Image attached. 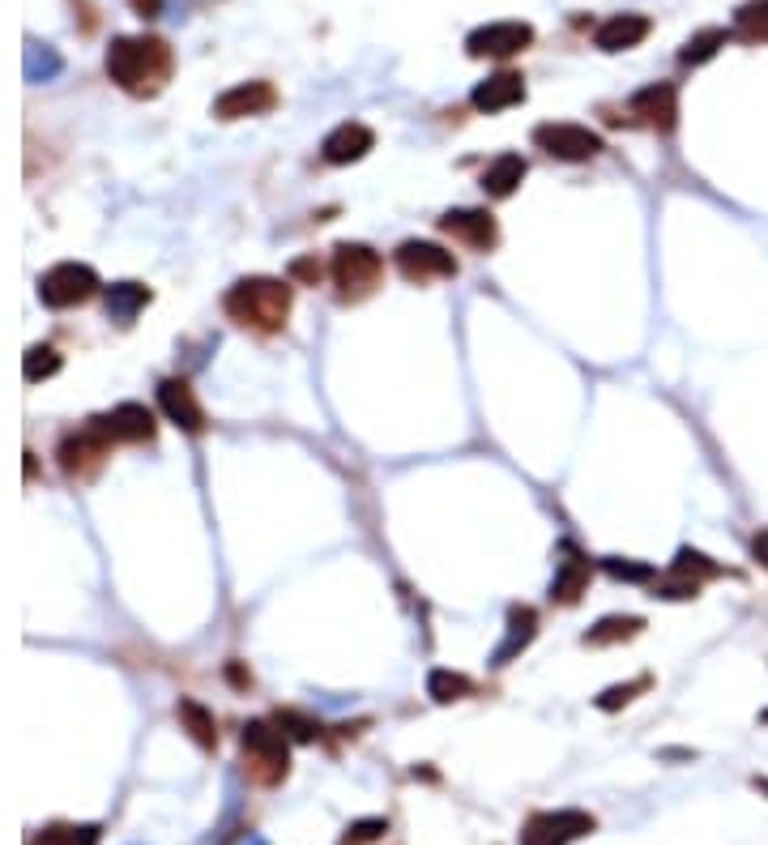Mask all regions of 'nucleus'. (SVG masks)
<instances>
[{
  "instance_id": "6e6552de",
  "label": "nucleus",
  "mask_w": 768,
  "mask_h": 845,
  "mask_svg": "<svg viewBox=\"0 0 768 845\" xmlns=\"http://www.w3.org/2000/svg\"><path fill=\"white\" fill-rule=\"evenodd\" d=\"M534 146L546 150L551 158H560V162H589V158L602 154V137L594 128H585V124H564L560 120V124H538Z\"/></svg>"
},
{
  "instance_id": "a211bd4d",
  "label": "nucleus",
  "mask_w": 768,
  "mask_h": 845,
  "mask_svg": "<svg viewBox=\"0 0 768 845\" xmlns=\"http://www.w3.org/2000/svg\"><path fill=\"white\" fill-rule=\"evenodd\" d=\"M99 422L108 427L112 440H124V444L154 440V415L142 406V402H120L112 415H99Z\"/></svg>"
},
{
  "instance_id": "58836bf2",
  "label": "nucleus",
  "mask_w": 768,
  "mask_h": 845,
  "mask_svg": "<svg viewBox=\"0 0 768 845\" xmlns=\"http://www.w3.org/2000/svg\"><path fill=\"white\" fill-rule=\"evenodd\" d=\"M752 551H756V560H760V564H765V568H768V530H765V534H756V542H752Z\"/></svg>"
},
{
  "instance_id": "4be33fe9",
  "label": "nucleus",
  "mask_w": 768,
  "mask_h": 845,
  "mask_svg": "<svg viewBox=\"0 0 768 845\" xmlns=\"http://www.w3.org/2000/svg\"><path fill=\"white\" fill-rule=\"evenodd\" d=\"M641 628H645V619H641V615H607V619H598V623L585 632V645H594V650H602V645H619V641L641 636Z\"/></svg>"
},
{
  "instance_id": "1a4fd4ad",
  "label": "nucleus",
  "mask_w": 768,
  "mask_h": 845,
  "mask_svg": "<svg viewBox=\"0 0 768 845\" xmlns=\"http://www.w3.org/2000/svg\"><path fill=\"white\" fill-rule=\"evenodd\" d=\"M534 43V26L530 22H487V26H478L474 35L465 38V52L470 56H492V60H508V56H517V52H526Z\"/></svg>"
},
{
  "instance_id": "2f4dec72",
  "label": "nucleus",
  "mask_w": 768,
  "mask_h": 845,
  "mask_svg": "<svg viewBox=\"0 0 768 845\" xmlns=\"http://www.w3.org/2000/svg\"><path fill=\"white\" fill-rule=\"evenodd\" d=\"M653 594H657V598H670V602H679V598H696V594H700V581H691V576L670 568L666 576H657V581H653Z\"/></svg>"
},
{
  "instance_id": "412c9836",
  "label": "nucleus",
  "mask_w": 768,
  "mask_h": 845,
  "mask_svg": "<svg viewBox=\"0 0 768 845\" xmlns=\"http://www.w3.org/2000/svg\"><path fill=\"white\" fill-rule=\"evenodd\" d=\"M534 636H538L534 607H512V611H508V636H504V645L496 650V666L512 662L521 650H530V641H534Z\"/></svg>"
},
{
  "instance_id": "cd10ccee",
  "label": "nucleus",
  "mask_w": 768,
  "mask_h": 845,
  "mask_svg": "<svg viewBox=\"0 0 768 845\" xmlns=\"http://www.w3.org/2000/svg\"><path fill=\"white\" fill-rule=\"evenodd\" d=\"M26 81H52L60 74V56L47 47V43H26Z\"/></svg>"
},
{
  "instance_id": "ea45409f",
  "label": "nucleus",
  "mask_w": 768,
  "mask_h": 845,
  "mask_svg": "<svg viewBox=\"0 0 768 845\" xmlns=\"http://www.w3.org/2000/svg\"><path fill=\"white\" fill-rule=\"evenodd\" d=\"M35 845H60V842H56V837H52V833H43V842H35Z\"/></svg>"
},
{
  "instance_id": "ddd939ff",
  "label": "nucleus",
  "mask_w": 768,
  "mask_h": 845,
  "mask_svg": "<svg viewBox=\"0 0 768 845\" xmlns=\"http://www.w3.org/2000/svg\"><path fill=\"white\" fill-rule=\"evenodd\" d=\"M632 115L641 124H650L657 133H670L675 128V115H679V99H675V86L670 81H653L645 90L632 94Z\"/></svg>"
},
{
  "instance_id": "0eeeda50",
  "label": "nucleus",
  "mask_w": 768,
  "mask_h": 845,
  "mask_svg": "<svg viewBox=\"0 0 768 845\" xmlns=\"http://www.w3.org/2000/svg\"><path fill=\"white\" fill-rule=\"evenodd\" d=\"M94 291H99V273L90 266H77V261L52 266L38 278V300L47 307H77L86 304Z\"/></svg>"
},
{
  "instance_id": "dca6fc26",
  "label": "nucleus",
  "mask_w": 768,
  "mask_h": 845,
  "mask_svg": "<svg viewBox=\"0 0 768 845\" xmlns=\"http://www.w3.org/2000/svg\"><path fill=\"white\" fill-rule=\"evenodd\" d=\"M158 406H162V415L176 422V427H184V431H205V410H201V402L192 397L189 381H162L158 384Z\"/></svg>"
},
{
  "instance_id": "b1692460",
  "label": "nucleus",
  "mask_w": 768,
  "mask_h": 845,
  "mask_svg": "<svg viewBox=\"0 0 768 845\" xmlns=\"http://www.w3.org/2000/svg\"><path fill=\"white\" fill-rule=\"evenodd\" d=\"M176 718L184 722V730H189L192 739H196V747H218V726H214V713L205 709V705H196V700H180L176 705Z\"/></svg>"
},
{
  "instance_id": "f704fd0d",
  "label": "nucleus",
  "mask_w": 768,
  "mask_h": 845,
  "mask_svg": "<svg viewBox=\"0 0 768 845\" xmlns=\"http://www.w3.org/2000/svg\"><path fill=\"white\" fill-rule=\"evenodd\" d=\"M602 568H607L614 581H657L650 564H632V560H602Z\"/></svg>"
},
{
  "instance_id": "aec40b11",
  "label": "nucleus",
  "mask_w": 768,
  "mask_h": 845,
  "mask_svg": "<svg viewBox=\"0 0 768 845\" xmlns=\"http://www.w3.org/2000/svg\"><path fill=\"white\" fill-rule=\"evenodd\" d=\"M526 158L521 154H499L496 162L483 171V189H487V196H496V201H504V196H512L517 192V184L526 180Z\"/></svg>"
},
{
  "instance_id": "c756f323",
  "label": "nucleus",
  "mask_w": 768,
  "mask_h": 845,
  "mask_svg": "<svg viewBox=\"0 0 768 845\" xmlns=\"http://www.w3.org/2000/svg\"><path fill=\"white\" fill-rule=\"evenodd\" d=\"M650 684H653L650 675H641V679H632V684H614V688L602 691V696H598L594 705H598L602 713H614V709H623V705H632V700H636L641 691L650 688Z\"/></svg>"
},
{
  "instance_id": "7ed1b4c3",
  "label": "nucleus",
  "mask_w": 768,
  "mask_h": 845,
  "mask_svg": "<svg viewBox=\"0 0 768 845\" xmlns=\"http://www.w3.org/2000/svg\"><path fill=\"white\" fill-rule=\"evenodd\" d=\"M239 747H244V768H248V777L261 781V786H278V781L291 773V747H286L282 726L248 722L244 734H239Z\"/></svg>"
},
{
  "instance_id": "f03ea898",
  "label": "nucleus",
  "mask_w": 768,
  "mask_h": 845,
  "mask_svg": "<svg viewBox=\"0 0 768 845\" xmlns=\"http://www.w3.org/2000/svg\"><path fill=\"white\" fill-rule=\"evenodd\" d=\"M230 320H239L244 329H257V334H278L291 316V282L282 278H239L223 295Z\"/></svg>"
},
{
  "instance_id": "9b49d317",
  "label": "nucleus",
  "mask_w": 768,
  "mask_h": 845,
  "mask_svg": "<svg viewBox=\"0 0 768 845\" xmlns=\"http://www.w3.org/2000/svg\"><path fill=\"white\" fill-rule=\"evenodd\" d=\"M278 108V90L269 81H239L214 99L218 120H248V115H266Z\"/></svg>"
},
{
  "instance_id": "a878e982",
  "label": "nucleus",
  "mask_w": 768,
  "mask_h": 845,
  "mask_svg": "<svg viewBox=\"0 0 768 845\" xmlns=\"http://www.w3.org/2000/svg\"><path fill=\"white\" fill-rule=\"evenodd\" d=\"M726 38H730V31H722V26H709V31H700V35H691L688 43H684L679 60H684V65H704V60H713V56L726 47Z\"/></svg>"
},
{
  "instance_id": "4c0bfd02",
  "label": "nucleus",
  "mask_w": 768,
  "mask_h": 845,
  "mask_svg": "<svg viewBox=\"0 0 768 845\" xmlns=\"http://www.w3.org/2000/svg\"><path fill=\"white\" fill-rule=\"evenodd\" d=\"M128 4H133V9L142 13V18H154V13L162 9V0H128Z\"/></svg>"
},
{
  "instance_id": "c9c22d12",
  "label": "nucleus",
  "mask_w": 768,
  "mask_h": 845,
  "mask_svg": "<svg viewBox=\"0 0 768 845\" xmlns=\"http://www.w3.org/2000/svg\"><path fill=\"white\" fill-rule=\"evenodd\" d=\"M381 833H388V820H381V815H376V820H354V824L346 829V837H350L354 845H359V842H376Z\"/></svg>"
},
{
  "instance_id": "bb28decb",
  "label": "nucleus",
  "mask_w": 768,
  "mask_h": 845,
  "mask_svg": "<svg viewBox=\"0 0 768 845\" xmlns=\"http://www.w3.org/2000/svg\"><path fill=\"white\" fill-rule=\"evenodd\" d=\"M474 691V684L461 675V671H431L427 675V696L440 700V705H453V700H465Z\"/></svg>"
},
{
  "instance_id": "a19ab883",
  "label": "nucleus",
  "mask_w": 768,
  "mask_h": 845,
  "mask_svg": "<svg viewBox=\"0 0 768 845\" xmlns=\"http://www.w3.org/2000/svg\"><path fill=\"white\" fill-rule=\"evenodd\" d=\"M239 845H266V842H261V837H244Z\"/></svg>"
},
{
  "instance_id": "9d476101",
  "label": "nucleus",
  "mask_w": 768,
  "mask_h": 845,
  "mask_svg": "<svg viewBox=\"0 0 768 845\" xmlns=\"http://www.w3.org/2000/svg\"><path fill=\"white\" fill-rule=\"evenodd\" d=\"M397 269L406 282H436V278H453L458 261L453 252H444L440 244H427V239H406L397 248Z\"/></svg>"
},
{
  "instance_id": "473e14b6",
  "label": "nucleus",
  "mask_w": 768,
  "mask_h": 845,
  "mask_svg": "<svg viewBox=\"0 0 768 845\" xmlns=\"http://www.w3.org/2000/svg\"><path fill=\"white\" fill-rule=\"evenodd\" d=\"M278 726H282L286 739H295V743H312V739L320 734V726H316L312 718H304V713H295V709H278Z\"/></svg>"
},
{
  "instance_id": "4468645a",
  "label": "nucleus",
  "mask_w": 768,
  "mask_h": 845,
  "mask_svg": "<svg viewBox=\"0 0 768 845\" xmlns=\"http://www.w3.org/2000/svg\"><path fill=\"white\" fill-rule=\"evenodd\" d=\"M470 103H474L478 112H487V115L508 112V108L526 103V77L512 74V69H499V74H492L487 81H478V86H474Z\"/></svg>"
},
{
  "instance_id": "39448f33",
  "label": "nucleus",
  "mask_w": 768,
  "mask_h": 845,
  "mask_svg": "<svg viewBox=\"0 0 768 845\" xmlns=\"http://www.w3.org/2000/svg\"><path fill=\"white\" fill-rule=\"evenodd\" d=\"M112 436H108V427L99 419H90L81 431H69L65 440H60V470L77 478V483H86V478H94L99 470H103V461L112 458Z\"/></svg>"
},
{
  "instance_id": "7c9ffc66",
  "label": "nucleus",
  "mask_w": 768,
  "mask_h": 845,
  "mask_svg": "<svg viewBox=\"0 0 768 845\" xmlns=\"http://www.w3.org/2000/svg\"><path fill=\"white\" fill-rule=\"evenodd\" d=\"M670 568H675V573H684V576H691V581H700V585H704L709 576H722V568H718L709 555H700V551H691V547H684V551H679V560H675Z\"/></svg>"
},
{
  "instance_id": "72a5a7b5",
  "label": "nucleus",
  "mask_w": 768,
  "mask_h": 845,
  "mask_svg": "<svg viewBox=\"0 0 768 845\" xmlns=\"http://www.w3.org/2000/svg\"><path fill=\"white\" fill-rule=\"evenodd\" d=\"M60 845H99V824H74V829H47Z\"/></svg>"
},
{
  "instance_id": "6ab92c4d",
  "label": "nucleus",
  "mask_w": 768,
  "mask_h": 845,
  "mask_svg": "<svg viewBox=\"0 0 768 845\" xmlns=\"http://www.w3.org/2000/svg\"><path fill=\"white\" fill-rule=\"evenodd\" d=\"M564 551H568V560L560 564V573H555V581H551V602L573 607L576 598L585 594V585H589V560L576 555L573 547H564Z\"/></svg>"
},
{
  "instance_id": "c85d7f7f",
  "label": "nucleus",
  "mask_w": 768,
  "mask_h": 845,
  "mask_svg": "<svg viewBox=\"0 0 768 845\" xmlns=\"http://www.w3.org/2000/svg\"><path fill=\"white\" fill-rule=\"evenodd\" d=\"M60 372V354L52 350V346H31L26 350V359H22V376L35 384V381H47V376H56Z\"/></svg>"
},
{
  "instance_id": "f3484780",
  "label": "nucleus",
  "mask_w": 768,
  "mask_h": 845,
  "mask_svg": "<svg viewBox=\"0 0 768 845\" xmlns=\"http://www.w3.org/2000/svg\"><path fill=\"white\" fill-rule=\"evenodd\" d=\"M650 31L653 22L645 13H614V18H607V22L594 31V43H598L602 52H628V47L645 43Z\"/></svg>"
},
{
  "instance_id": "393cba45",
  "label": "nucleus",
  "mask_w": 768,
  "mask_h": 845,
  "mask_svg": "<svg viewBox=\"0 0 768 845\" xmlns=\"http://www.w3.org/2000/svg\"><path fill=\"white\" fill-rule=\"evenodd\" d=\"M734 35L743 43H768V0H747L734 13Z\"/></svg>"
},
{
  "instance_id": "f257e3e1",
  "label": "nucleus",
  "mask_w": 768,
  "mask_h": 845,
  "mask_svg": "<svg viewBox=\"0 0 768 845\" xmlns=\"http://www.w3.org/2000/svg\"><path fill=\"white\" fill-rule=\"evenodd\" d=\"M176 69L167 38L158 35H120L108 47V77L133 99H154Z\"/></svg>"
},
{
  "instance_id": "423d86ee",
  "label": "nucleus",
  "mask_w": 768,
  "mask_h": 845,
  "mask_svg": "<svg viewBox=\"0 0 768 845\" xmlns=\"http://www.w3.org/2000/svg\"><path fill=\"white\" fill-rule=\"evenodd\" d=\"M594 829H598V820L589 811H576V807L538 811V815H530V824L521 829V845H573L580 837H589Z\"/></svg>"
},
{
  "instance_id": "20e7f679",
  "label": "nucleus",
  "mask_w": 768,
  "mask_h": 845,
  "mask_svg": "<svg viewBox=\"0 0 768 845\" xmlns=\"http://www.w3.org/2000/svg\"><path fill=\"white\" fill-rule=\"evenodd\" d=\"M381 252H372L368 244H338L334 248V282H338V295H342L346 304L368 300L381 286Z\"/></svg>"
},
{
  "instance_id": "e433bc0d",
  "label": "nucleus",
  "mask_w": 768,
  "mask_h": 845,
  "mask_svg": "<svg viewBox=\"0 0 768 845\" xmlns=\"http://www.w3.org/2000/svg\"><path fill=\"white\" fill-rule=\"evenodd\" d=\"M320 273H325V269H320V261H316V257H300V261H291V278H295V282H307V286H316V282H320Z\"/></svg>"
},
{
  "instance_id": "2eb2a0df",
  "label": "nucleus",
  "mask_w": 768,
  "mask_h": 845,
  "mask_svg": "<svg viewBox=\"0 0 768 845\" xmlns=\"http://www.w3.org/2000/svg\"><path fill=\"white\" fill-rule=\"evenodd\" d=\"M372 146H376V133H372L368 124H359V120H346V124H338V128L325 137L320 154H325V162L346 167V162H359Z\"/></svg>"
},
{
  "instance_id": "f8f14e48",
  "label": "nucleus",
  "mask_w": 768,
  "mask_h": 845,
  "mask_svg": "<svg viewBox=\"0 0 768 845\" xmlns=\"http://www.w3.org/2000/svg\"><path fill=\"white\" fill-rule=\"evenodd\" d=\"M440 230L453 235V239L465 244V248H474V252L496 248V239H499L496 218H492L487 210H449V214L440 218Z\"/></svg>"
},
{
  "instance_id": "5701e85b",
  "label": "nucleus",
  "mask_w": 768,
  "mask_h": 845,
  "mask_svg": "<svg viewBox=\"0 0 768 845\" xmlns=\"http://www.w3.org/2000/svg\"><path fill=\"white\" fill-rule=\"evenodd\" d=\"M150 300H154L150 286H142V282H112V286H108V316L120 320V325H128Z\"/></svg>"
}]
</instances>
